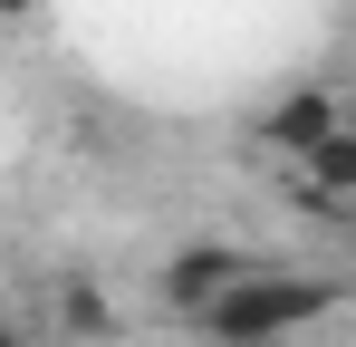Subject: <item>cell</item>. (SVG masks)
I'll list each match as a JSON object with an SVG mask.
<instances>
[{
  "mask_svg": "<svg viewBox=\"0 0 356 347\" xmlns=\"http://www.w3.org/2000/svg\"><path fill=\"white\" fill-rule=\"evenodd\" d=\"M327 309H337V289H327V280L250 261V270H241V280L222 289V299H212L193 328H202L212 347H280V338H298V328H318Z\"/></svg>",
  "mask_w": 356,
  "mask_h": 347,
  "instance_id": "6da1fadb",
  "label": "cell"
},
{
  "mask_svg": "<svg viewBox=\"0 0 356 347\" xmlns=\"http://www.w3.org/2000/svg\"><path fill=\"white\" fill-rule=\"evenodd\" d=\"M241 270H250V251H241V241H222V231H202V241H174V251H164L154 289H164V309H174V318H202V309H212Z\"/></svg>",
  "mask_w": 356,
  "mask_h": 347,
  "instance_id": "7a4b0ae2",
  "label": "cell"
},
{
  "mask_svg": "<svg viewBox=\"0 0 356 347\" xmlns=\"http://www.w3.org/2000/svg\"><path fill=\"white\" fill-rule=\"evenodd\" d=\"M337 125H347V97H337V87H327V77H298L289 97H280V107L260 116V145H280V155H308V145H318V135H337Z\"/></svg>",
  "mask_w": 356,
  "mask_h": 347,
  "instance_id": "3957f363",
  "label": "cell"
},
{
  "mask_svg": "<svg viewBox=\"0 0 356 347\" xmlns=\"http://www.w3.org/2000/svg\"><path fill=\"white\" fill-rule=\"evenodd\" d=\"M298 203H308V213H347V203H356V135H347V125L318 135V145L298 155Z\"/></svg>",
  "mask_w": 356,
  "mask_h": 347,
  "instance_id": "277c9868",
  "label": "cell"
},
{
  "mask_svg": "<svg viewBox=\"0 0 356 347\" xmlns=\"http://www.w3.org/2000/svg\"><path fill=\"white\" fill-rule=\"evenodd\" d=\"M67 328H77V338H106V309H97L87 289H67Z\"/></svg>",
  "mask_w": 356,
  "mask_h": 347,
  "instance_id": "5b68a950",
  "label": "cell"
},
{
  "mask_svg": "<svg viewBox=\"0 0 356 347\" xmlns=\"http://www.w3.org/2000/svg\"><path fill=\"white\" fill-rule=\"evenodd\" d=\"M29 10H39V0H0V20H29Z\"/></svg>",
  "mask_w": 356,
  "mask_h": 347,
  "instance_id": "8992f818",
  "label": "cell"
}]
</instances>
